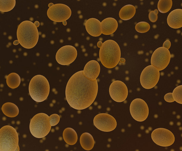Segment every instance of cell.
Instances as JSON below:
<instances>
[{
  "mask_svg": "<svg viewBox=\"0 0 182 151\" xmlns=\"http://www.w3.org/2000/svg\"><path fill=\"white\" fill-rule=\"evenodd\" d=\"M49 116L40 113L35 115L31 119L29 129L32 135L37 138H42L49 132L51 128Z\"/></svg>",
  "mask_w": 182,
  "mask_h": 151,
  "instance_id": "cell-6",
  "label": "cell"
},
{
  "mask_svg": "<svg viewBox=\"0 0 182 151\" xmlns=\"http://www.w3.org/2000/svg\"><path fill=\"white\" fill-rule=\"evenodd\" d=\"M60 118L59 115L54 114L49 116L50 124L51 126H54L57 125L60 121Z\"/></svg>",
  "mask_w": 182,
  "mask_h": 151,
  "instance_id": "cell-28",
  "label": "cell"
},
{
  "mask_svg": "<svg viewBox=\"0 0 182 151\" xmlns=\"http://www.w3.org/2000/svg\"><path fill=\"white\" fill-rule=\"evenodd\" d=\"M71 11L67 5L62 4H57L49 7L47 11L48 17L52 21L62 22L70 17Z\"/></svg>",
  "mask_w": 182,
  "mask_h": 151,
  "instance_id": "cell-8",
  "label": "cell"
},
{
  "mask_svg": "<svg viewBox=\"0 0 182 151\" xmlns=\"http://www.w3.org/2000/svg\"><path fill=\"white\" fill-rule=\"evenodd\" d=\"M109 93L111 98L117 102L124 101L128 95V90L126 85L119 80L115 81L111 84Z\"/></svg>",
  "mask_w": 182,
  "mask_h": 151,
  "instance_id": "cell-14",
  "label": "cell"
},
{
  "mask_svg": "<svg viewBox=\"0 0 182 151\" xmlns=\"http://www.w3.org/2000/svg\"><path fill=\"white\" fill-rule=\"evenodd\" d=\"M15 4V0H0V11L4 12L12 10Z\"/></svg>",
  "mask_w": 182,
  "mask_h": 151,
  "instance_id": "cell-24",
  "label": "cell"
},
{
  "mask_svg": "<svg viewBox=\"0 0 182 151\" xmlns=\"http://www.w3.org/2000/svg\"><path fill=\"white\" fill-rule=\"evenodd\" d=\"M130 111L133 118L139 122L145 121L149 114V109L147 103L140 98H136L132 101L130 105Z\"/></svg>",
  "mask_w": 182,
  "mask_h": 151,
  "instance_id": "cell-10",
  "label": "cell"
},
{
  "mask_svg": "<svg viewBox=\"0 0 182 151\" xmlns=\"http://www.w3.org/2000/svg\"><path fill=\"white\" fill-rule=\"evenodd\" d=\"M168 25L175 29L182 27V9H176L172 11L168 15L167 19Z\"/></svg>",
  "mask_w": 182,
  "mask_h": 151,
  "instance_id": "cell-16",
  "label": "cell"
},
{
  "mask_svg": "<svg viewBox=\"0 0 182 151\" xmlns=\"http://www.w3.org/2000/svg\"><path fill=\"white\" fill-rule=\"evenodd\" d=\"M2 111L5 115L10 118H14L18 115L19 110L15 104L10 102L4 103L2 105Z\"/></svg>",
  "mask_w": 182,
  "mask_h": 151,
  "instance_id": "cell-20",
  "label": "cell"
},
{
  "mask_svg": "<svg viewBox=\"0 0 182 151\" xmlns=\"http://www.w3.org/2000/svg\"><path fill=\"white\" fill-rule=\"evenodd\" d=\"M34 24L37 27H38L40 25V23L38 21H35Z\"/></svg>",
  "mask_w": 182,
  "mask_h": 151,
  "instance_id": "cell-33",
  "label": "cell"
},
{
  "mask_svg": "<svg viewBox=\"0 0 182 151\" xmlns=\"http://www.w3.org/2000/svg\"><path fill=\"white\" fill-rule=\"evenodd\" d=\"M136 11V8L134 6L128 4L121 9L119 12V16L120 18L123 20H128L134 16Z\"/></svg>",
  "mask_w": 182,
  "mask_h": 151,
  "instance_id": "cell-21",
  "label": "cell"
},
{
  "mask_svg": "<svg viewBox=\"0 0 182 151\" xmlns=\"http://www.w3.org/2000/svg\"><path fill=\"white\" fill-rule=\"evenodd\" d=\"M170 58L171 54L169 50L161 47L156 49L153 53L151 59V64L159 71H161L167 66Z\"/></svg>",
  "mask_w": 182,
  "mask_h": 151,
  "instance_id": "cell-9",
  "label": "cell"
},
{
  "mask_svg": "<svg viewBox=\"0 0 182 151\" xmlns=\"http://www.w3.org/2000/svg\"><path fill=\"white\" fill-rule=\"evenodd\" d=\"M103 44V43L101 41H99L97 44V46L99 48H101Z\"/></svg>",
  "mask_w": 182,
  "mask_h": 151,
  "instance_id": "cell-32",
  "label": "cell"
},
{
  "mask_svg": "<svg viewBox=\"0 0 182 151\" xmlns=\"http://www.w3.org/2000/svg\"><path fill=\"white\" fill-rule=\"evenodd\" d=\"M120 62L121 63H124L125 62V60L123 58H120Z\"/></svg>",
  "mask_w": 182,
  "mask_h": 151,
  "instance_id": "cell-35",
  "label": "cell"
},
{
  "mask_svg": "<svg viewBox=\"0 0 182 151\" xmlns=\"http://www.w3.org/2000/svg\"><path fill=\"white\" fill-rule=\"evenodd\" d=\"M63 24L64 25H66L67 24V22L66 21H64L62 22Z\"/></svg>",
  "mask_w": 182,
  "mask_h": 151,
  "instance_id": "cell-36",
  "label": "cell"
},
{
  "mask_svg": "<svg viewBox=\"0 0 182 151\" xmlns=\"http://www.w3.org/2000/svg\"><path fill=\"white\" fill-rule=\"evenodd\" d=\"M102 33L105 35H109L114 33L117 29L118 23L114 18H105L101 23Z\"/></svg>",
  "mask_w": 182,
  "mask_h": 151,
  "instance_id": "cell-18",
  "label": "cell"
},
{
  "mask_svg": "<svg viewBox=\"0 0 182 151\" xmlns=\"http://www.w3.org/2000/svg\"><path fill=\"white\" fill-rule=\"evenodd\" d=\"M172 95L175 101L182 104V85L177 86L174 89Z\"/></svg>",
  "mask_w": 182,
  "mask_h": 151,
  "instance_id": "cell-26",
  "label": "cell"
},
{
  "mask_svg": "<svg viewBox=\"0 0 182 151\" xmlns=\"http://www.w3.org/2000/svg\"><path fill=\"white\" fill-rule=\"evenodd\" d=\"M149 24L145 22H140L135 25V29L138 32L143 33L148 32L150 29Z\"/></svg>",
  "mask_w": 182,
  "mask_h": 151,
  "instance_id": "cell-27",
  "label": "cell"
},
{
  "mask_svg": "<svg viewBox=\"0 0 182 151\" xmlns=\"http://www.w3.org/2000/svg\"><path fill=\"white\" fill-rule=\"evenodd\" d=\"M164 98L166 102H171L175 101L172 95V93L166 94L164 96Z\"/></svg>",
  "mask_w": 182,
  "mask_h": 151,
  "instance_id": "cell-30",
  "label": "cell"
},
{
  "mask_svg": "<svg viewBox=\"0 0 182 151\" xmlns=\"http://www.w3.org/2000/svg\"><path fill=\"white\" fill-rule=\"evenodd\" d=\"M29 92L32 98L35 101L41 102L45 100L49 94L50 86L48 81L44 76L38 75L30 80Z\"/></svg>",
  "mask_w": 182,
  "mask_h": 151,
  "instance_id": "cell-4",
  "label": "cell"
},
{
  "mask_svg": "<svg viewBox=\"0 0 182 151\" xmlns=\"http://www.w3.org/2000/svg\"><path fill=\"white\" fill-rule=\"evenodd\" d=\"M100 60L102 65L108 68L116 67L120 61L121 52L117 43L112 40L104 41L99 52Z\"/></svg>",
  "mask_w": 182,
  "mask_h": 151,
  "instance_id": "cell-3",
  "label": "cell"
},
{
  "mask_svg": "<svg viewBox=\"0 0 182 151\" xmlns=\"http://www.w3.org/2000/svg\"><path fill=\"white\" fill-rule=\"evenodd\" d=\"M172 4V0H160L157 5L158 9L162 13H166L171 9Z\"/></svg>",
  "mask_w": 182,
  "mask_h": 151,
  "instance_id": "cell-25",
  "label": "cell"
},
{
  "mask_svg": "<svg viewBox=\"0 0 182 151\" xmlns=\"http://www.w3.org/2000/svg\"><path fill=\"white\" fill-rule=\"evenodd\" d=\"M85 26L87 32L92 36H98L102 33L101 23L97 19H89L86 22Z\"/></svg>",
  "mask_w": 182,
  "mask_h": 151,
  "instance_id": "cell-17",
  "label": "cell"
},
{
  "mask_svg": "<svg viewBox=\"0 0 182 151\" xmlns=\"http://www.w3.org/2000/svg\"><path fill=\"white\" fill-rule=\"evenodd\" d=\"M18 136L16 129L10 125L0 129V151H19Z\"/></svg>",
  "mask_w": 182,
  "mask_h": 151,
  "instance_id": "cell-5",
  "label": "cell"
},
{
  "mask_svg": "<svg viewBox=\"0 0 182 151\" xmlns=\"http://www.w3.org/2000/svg\"><path fill=\"white\" fill-rule=\"evenodd\" d=\"M98 90L97 80L91 81L83 74V70L70 77L65 89L66 100L72 108L81 110L89 107L94 102Z\"/></svg>",
  "mask_w": 182,
  "mask_h": 151,
  "instance_id": "cell-1",
  "label": "cell"
},
{
  "mask_svg": "<svg viewBox=\"0 0 182 151\" xmlns=\"http://www.w3.org/2000/svg\"><path fill=\"white\" fill-rule=\"evenodd\" d=\"M171 46V43L169 40H167L164 43L163 47L169 49Z\"/></svg>",
  "mask_w": 182,
  "mask_h": 151,
  "instance_id": "cell-31",
  "label": "cell"
},
{
  "mask_svg": "<svg viewBox=\"0 0 182 151\" xmlns=\"http://www.w3.org/2000/svg\"><path fill=\"white\" fill-rule=\"evenodd\" d=\"M54 4L53 3H50L48 4V6L49 7L52 6Z\"/></svg>",
  "mask_w": 182,
  "mask_h": 151,
  "instance_id": "cell-37",
  "label": "cell"
},
{
  "mask_svg": "<svg viewBox=\"0 0 182 151\" xmlns=\"http://www.w3.org/2000/svg\"><path fill=\"white\" fill-rule=\"evenodd\" d=\"M93 123L98 129L104 132L114 130L117 125L115 118L106 113H100L96 115L93 119Z\"/></svg>",
  "mask_w": 182,
  "mask_h": 151,
  "instance_id": "cell-12",
  "label": "cell"
},
{
  "mask_svg": "<svg viewBox=\"0 0 182 151\" xmlns=\"http://www.w3.org/2000/svg\"><path fill=\"white\" fill-rule=\"evenodd\" d=\"M151 138L156 144L167 147L172 145L174 143L175 136L169 130L164 128H159L152 132Z\"/></svg>",
  "mask_w": 182,
  "mask_h": 151,
  "instance_id": "cell-11",
  "label": "cell"
},
{
  "mask_svg": "<svg viewBox=\"0 0 182 151\" xmlns=\"http://www.w3.org/2000/svg\"><path fill=\"white\" fill-rule=\"evenodd\" d=\"M63 137L65 142L70 145H73L77 142L78 136L75 130L71 128H65L63 133Z\"/></svg>",
  "mask_w": 182,
  "mask_h": 151,
  "instance_id": "cell-22",
  "label": "cell"
},
{
  "mask_svg": "<svg viewBox=\"0 0 182 151\" xmlns=\"http://www.w3.org/2000/svg\"><path fill=\"white\" fill-rule=\"evenodd\" d=\"M21 81L19 76L15 73H10L6 77L7 85L9 87L12 89L18 87L20 84Z\"/></svg>",
  "mask_w": 182,
  "mask_h": 151,
  "instance_id": "cell-23",
  "label": "cell"
},
{
  "mask_svg": "<svg viewBox=\"0 0 182 151\" xmlns=\"http://www.w3.org/2000/svg\"><path fill=\"white\" fill-rule=\"evenodd\" d=\"M159 12L157 9L150 11L148 17L150 20L152 22H156L158 19Z\"/></svg>",
  "mask_w": 182,
  "mask_h": 151,
  "instance_id": "cell-29",
  "label": "cell"
},
{
  "mask_svg": "<svg viewBox=\"0 0 182 151\" xmlns=\"http://www.w3.org/2000/svg\"><path fill=\"white\" fill-rule=\"evenodd\" d=\"M19 43L18 40L14 41L13 42V44L14 45H17Z\"/></svg>",
  "mask_w": 182,
  "mask_h": 151,
  "instance_id": "cell-34",
  "label": "cell"
},
{
  "mask_svg": "<svg viewBox=\"0 0 182 151\" xmlns=\"http://www.w3.org/2000/svg\"><path fill=\"white\" fill-rule=\"evenodd\" d=\"M100 71V65L98 62L95 60H91L85 65L83 74L88 79L94 81L98 76Z\"/></svg>",
  "mask_w": 182,
  "mask_h": 151,
  "instance_id": "cell-15",
  "label": "cell"
},
{
  "mask_svg": "<svg viewBox=\"0 0 182 151\" xmlns=\"http://www.w3.org/2000/svg\"><path fill=\"white\" fill-rule=\"evenodd\" d=\"M159 71L152 65L147 66L142 70L140 76V82L144 88L154 87L158 83L160 77Z\"/></svg>",
  "mask_w": 182,
  "mask_h": 151,
  "instance_id": "cell-7",
  "label": "cell"
},
{
  "mask_svg": "<svg viewBox=\"0 0 182 151\" xmlns=\"http://www.w3.org/2000/svg\"><path fill=\"white\" fill-rule=\"evenodd\" d=\"M18 40L23 47L31 49L34 47L38 40L39 34L34 23L25 20L18 25L17 32Z\"/></svg>",
  "mask_w": 182,
  "mask_h": 151,
  "instance_id": "cell-2",
  "label": "cell"
},
{
  "mask_svg": "<svg viewBox=\"0 0 182 151\" xmlns=\"http://www.w3.org/2000/svg\"><path fill=\"white\" fill-rule=\"evenodd\" d=\"M80 142L82 147L86 150H90L92 149L95 143L92 136L87 132L83 133L81 135Z\"/></svg>",
  "mask_w": 182,
  "mask_h": 151,
  "instance_id": "cell-19",
  "label": "cell"
},
{
  "mask_svg": "<svg viewBox=\"0 0 182 151\" xmlns=\"http://www.w3.org/2000/svg\"><path fill=\"white\" fill-rule=\"evenodd\" d=\"M77 54L75 47L71 45H65L60 48L57 52L56 60L60 65H68L75 60Z\"/></svg>",
  "mask_w": 182,
  "mask_h": 151,
  "instance_id": "cell-13",
  "label": "cell"
}]
</instances>
